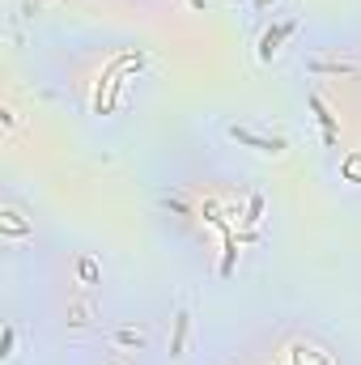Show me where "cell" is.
<instances>
[{
  "label": "cell",
  "instance_id": "3",
  "mask_svg": "<svg viewBox=\"0 0 361 365\" xmlns=\"http://www.w3.org/2000/svg\"><path fill=\"white\" fill-rule=\"evenodd\" d=\"M289 34H293V21H280V26H272L268 34L260 38V60H272V56L280 51V43H285Z\"/></svg>",
  "mask_w": 361,
  "mask_h": 365
},
{
  "label": "cell",
  "instance_id": "5",
  "mask_svg": "<svg viewBox=\"0 0 361 365\" xmlns=\"http://www.w3.org/2000/svg\"><path fill=\"white\" fill-rule=\"evenodd\" d=\"M310 68H315V73H332V77H357L361 73L357 64H336V60H315Z\"/></svg>",
  "mask_w": 361,
  "mask_h": 365
},
{
  "label": "cell",
  "instance_id": "12",
  "mask_svg": "<svg viewBox=\"0 0 361 365\" xmlns=\"http://www.w3.org/2000/svg\"><path fill=\"white\" fill-rule=\"evenodd\" d=\"M187 4H191V9H208V0H187Z\"/></svg>",
  "mask_w": 361,
  "mask_h": 365
},
{
  "label": "cell",
  "instance_id": "11",
  "mask_svg": "<svg viewBox=\"0 0 361 365\" xmlns=\"http://www.w3.org/2000/svg\"><path fill=\"white\" fill-rule=\"evenodd\" d=\"M13 344H17V331H13V327H4V336H0V357H9V353H13Z\"/></svg>",
  "mask_w": 361,
  "mask_h": 365
},
{
  "label": "cell",
  "instance_id": "10",
  "mask_svg": "<svg viewBox=\"0 0 361 365\" xmlns=\"http://www.w3.org/2000/svg\"><path fill=\"white\" fill-rule=\"evenodd\" d=\"M77 272H81L86 284H93V280H98V264H93V259H81V264H77Z\"/></svg>",
  "mask_w": 361,
  "mask_h": 365
},
{
  "label": "cell",
  "instance_id": "2",
  "mask_svg": "<svg viewBox=\"0 0 361 365\" xmlns=\"http://www.w3.org/2000/svg\"><path fill=\"white\" fill-rule=\"evenodd\" d=\"M230 136L238 140V145H247V149H260V153H280L285 149V140L280 136H260V132H251V128H230Z\"/></svg>",
  "mask_w": 361,
  "mask_h": 365
},
{
  "label": "cell",
  "instance_id": "1",
  "mask_svg": "<svg viewBox=\"0 0 361 365\" xmlns=\"http://www.w3.org/2000/svg\"><path fill=\"white\" fill-rule=\"evenodd\" d=\"M306 102H310V110H315V119H319V128H323V145H336V140H340V123H336V115L327 110V102H323L319 93H310Z\"/></svg>",
  "mask_w": 361,
  "mask_h": 365
},
{
  "label": "cell",
  "instance_id": "8",
  "mask_svg": "<svg viewBox=\"0 0 361 365\" xmlns=\"http://www.w3.org/2000/svg\"><path fill=\"white\" fill-rule=\"evenodd\" d=\"M115 344H123V349H145V336H141V331H115Z\"/></svg>",
  "mask_w": 361,
  "mask_h": 365
},
{
  "label": "cell",
  "instance_id": "9",
  "mask_svg": "<svg viewBox=\"0 0 361 365\" xmlns=\"http://www.w3.org/2000/svg\"><path fill=\"white\" fill-rule=\"evenodd\" d=\"M260 212H264V195H251V204H247V217H243V221H247V225H255V221H260Z\"/></svg>",
  "mask_w": 361,
  "mask_h": 365
},
{
  "label": "cell",
  "instance_id": "13",
  "mask_svg": "<svg viewBox=\"0 0 361 365\" xmlns=\"http://www.w3.org/2000/svg\"><path fill=\"white\" fill-rule=\"evenodd\" d=\"M264 4H272V0H264Z\"/></svg>",
  "mask_w": 361,
  "mask_h": 365
},
{
  "label": "cell",
  "instance_id": "6",
  "mask_svg": "<svg viewBox=\"0 0 361 365\" xmlns=\"http://www.w3.org/2000/svg\"><path fill=\"white\" fill-rule=\"evenodd\" d=\"M4 234H9V238H26V234H30V225H21V221H17V212H4Z\"/></svg>",
  "mask_w": 361,
  "mask_h": 365
},
{
  "label": "cell",
  "instance_id": "7",
  "mask_svg": "<svg viewBox=\"0 0 361 365\" xmlns=\"http://www.w3.org/2000/svg\"><path fill=\"white\" fill-rule=\"evenodd\" d=\"M340 175L349 182H361V153H353V158H345V166H340Z\"/></svg>",
  "mask_w": 361,
  "mask_h": 365
},
{
  "label": "cell",
  "instance_id": "4",
  "mask_svg": "<svg viewBox=\"0 0 361 365\" xmlns=\"http://www.w3.org/2000/svg\"><path fill=\"white\" fill-rule=\"evenodd\" d=\"M187 331H191V314L179 310V314H175V336H171V357H183V349H187Z\"/></svg>",
  "mask_w": 361,
  "mask_h": 365
}]
</instances>
